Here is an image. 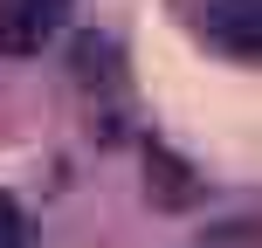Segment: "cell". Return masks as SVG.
<instances>
[{
    "label": "cell",
    "instance_id": "1",
    "mask_svg": "<svg viewBox=\"0 0 262 248\" xmlns=\"http://www.w3.org/2000/svg\"><path fill=\"white\" fill-rule=\"evenodd\" d=\"M69 0H0V55H35L62 28Z\"/></svg>",
    "mask_w": 262,
    "mask_h": 248
},
{
    "label": "cell",
    "instance_id": "2",
    "mask_svg": "<svg viewBox=\"0 0 262 248\" xmlns=\"http://www.w3.org/2000/svg\"><path fill=\"white\" fill-rule=\"evenodd\" d=\"M207 35L228 55H255L262 62V0H214L207 7Z\"/></svg>",
    "mask_w": 262,
    "mask_h": 248
},
{
    "label": "cell",
    "instance_id": "3",
    "mask_svg": "<svg viewBox=\"0 0 262 248\" xmlns=\"http://www.w3.org/2000/svg\"><path fill=\"white\" fill-rule=\"evenodd\" d=\"M0 248H21V214H14L7 193H0Z\"/></svg>",
    "mask_w": 262,
    "mask_h": 248
}]
</instances>
